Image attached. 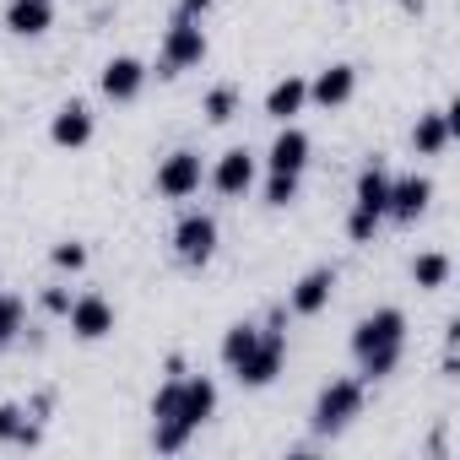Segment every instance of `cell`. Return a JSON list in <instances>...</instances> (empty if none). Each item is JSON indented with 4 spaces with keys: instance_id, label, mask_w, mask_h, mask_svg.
<instances>
[{
    "instance_id": "6da1fadb",
    "label": "cell",
    "mask_w": 460,
    "mask_h": 460,
    "mask_svg": "<svg viewBox=\"0 0 460 460\" xmlns=\"http://www.w3.org/2000/svg\"><path fill=\"white\" fill-rule=\"evenodd\" d=\"M352 352L363 363V379H390L401 352H406V314L401 309H374L352 325Z\"/></svg>"
},
{
    "instance_id": "7a4b0ae2",
    "label": "cell",
    "mask_w": 460,
    "mask_h": 460,
    "mask_svg": "<svg viewBox=\"0 0 460 460\" xmlns=\"http://www.w3.org/2000/svg\"><path fill=\"white\" fill-rule=\"evenodd\" d=\"M211 411H217V385H211L206 374H200V379H179V406H173V417H168V422H152L157 455H179V449L190 444V433L211 422Z\"/></svg>"
},
{
    "instance_id": "3957f363",
    "label": "cell",
    "mask_w": 460,
    "mask_h": 460,
    "mask_svg": "<svg viewBox=\"0 0 460 460\" xmlns=\"http://www.w3.org/2000/svg\"><path fill=\"white\" fill-rule=\"evenodd\" d=\"M358 411H363V385H358V379H331V385L314 395V417H309V428H314L320 438H336L341 428H352Z\"/></svg>"
},
{
    "instance_id": "277c9868",
    "label": "cell",
    "mask_w": 460,
    "mask_h": 460,
    "mask_svg": "<svg viewBox=\"0 0 460 460\" xmlns=\"http://www.w3.org/2000/svg\"><path fill=\"white\" fill-rule=\"evenodd\" d=\"M282 363H288V336L277 331V320L255 336V347L244 352V363L234 368V379L244 385V390H266L277 374H282Z\"/></svg>"
},
{
    "instance_id": "5b68a950",
    "label": "cell",
    "mask_w": 460,
    "mask_h": 460,
    "mask_svg": "<svg viewBox=\"0 0 460 460\" xmlns=\"http://www.w3.org/2000/svg\"><path fill=\"white\" fill-rule=\"evenodd\" d=\"M206 28L200 22H190V17H173V28H168V39H163V60H157V76H179V71H190V66H200L206 60Z\"/></svg>"
},
{
    "instance_id": "8992f818",
    "label": "cell",
    "mask_w": 460,
    "mask_h": 460,
    "mask_svg": "<svg viewBox=\"0 0 460 460\" xmlns=\"http://www.w3.org/2000/svg\"><path fill=\"white\" fill-rule=\"evenodd\" d=\"M173 255L184 266H211L217 255V217L211 211H184L173 227Z\"/></svg>"
},
{
    "instance_id": "52a82bcc",
    "label": "cell",
    "mask_w": 460,
    "mask_h": 460,
    "mask_svg": "<svg viewBox=\"0 0 460 460\" xmlns=\"http://www.w3.org/2000/svg\"><path fill=\"white\" fill-rule=\"evenodd\" d=\"M200 179H206V168H200V152H190V146H179L157 163V195H168V200H190L200 190Z\"/></svg>"
},
{
    "instance_id": "ba28073f",
    "label": "cell",
    "mask_w": 460,
    "mask_h": 460,
    "mask_svg": "<svg viewBox=\"0 0 460 460\" xmlns=\"http://www.w3.org/2000/svg\"><path fill=\"white\" fill-rule=\"evenodd\" d=\"M211 190L227 195V200L250 195V190H255V152H250V146H227V152L217 157V168H211Z\"/></svg>"
},
{
    "instance_id": "9c48e42d",
    "label": "cell",
    "mask_w": 460,
    "mask_h": 460,
    "mask_svg": "<svg viewBox=\"0 0 460 460\" xmlns=\"http://www.w3.org/2000/svg\"><path fill=\"white\" fill-rule=\"evenodd\" d=\"M66 320H71V336L76 341H103L114 331V304L98 298V293H82V298H71Z\"/></svg>"
},
{
    "instance_id": "30bf717a",
    "label": "cell",
    "mask_w": 460,
    "mask_h": 460,
    "mask_svg": "<svg viewBox=\"0 0 460 460\" xmlns=\"http://www.w3.org/2000/svg\"><path fill=\"white\" fill-rule=\"evenodd\" d=\"M428 200H433V179H428V173L390 179V206H385V217H395V222H417V217L428 211Z\"/></svg>"
},
{
    "instance_id": "8fae6325",
    "label": "cell",
    "mask_w": 460,
    "mask_h": 460,
    "mask_svg": "<svg viewBox=\"0 0 460 460\" xmlns=\"http://www.w3.org/2000/svg\"><path fill=\"white\" fill-rule=\"evenodd\" d=\"M98 87H103V98H114V103H130V98H141V87H146V66H141L136 55H114V60L103 66Z\"/></svg>"
},
{
    "instance_id": "7c38bea8",
    "label": "cell",
    "mask_w": 460,
    "mask_h": 460,
    "mask_svg": "<svg viewBox=\"0 0 460 460\" xmlns=\"http://www.w3.org/2000/svg\"><path fill=\"white\" fill-rule=\"evenodd\" d=\"M49 141H55V146H66V152L87 146V141H93V109H87L82 98L60 103V109H55V119H49Z\"/></svg>"
},
{
    "instance_id": "4fadbf2b",
    "label": "cell",
    "mask_w": 460,
    "mask_h": 460,
    "mask_svg": "<svg viewBox=\"0 0 460 460\" xmlns=\"http://www.w3.org/2000/svg\"><path fill=\"white\" fill-rule=\"evenodd\" d=\"M385 206H390V173H385V163L374 157V163L358 173V190H352V211H363V217L385 222Z\"/></svg>"
},
{
    "instance_id": "5bb4252c",
    "label": "cell",
    "mask_w": 460,
    "mask_h": 460,
    "mask_svg": "<svg viewBox=\"0 0 460 460\" xmlns=\"http://www.w3.org/2000/svg\"><path fill=\"white\" fill-rule=\"evenodd\" d=\"M352 93H358V71L352 66H325L309 82V103H320V109H341V103H352Z\"/></svg>"
},
{
    "instance_id": "9a60e30c",
    "label": "cell",
    "mask_w": 460,
    "mask_h": 460,
    "mask_svg": "<svg viewBox=\"0 0 460 460\" xmlns=\"http://www.w3.org/2000/svg\"><path fill=\"white\" fill-rule=\"evenodd\" d=\"M331 293H336V271L331 266H314L309 277H298V288H293V314H304V320H314L325 304H331Z\"/></svg>"
},
{
    "instance_id": "2e32d148",
    "label": "cell",
    "mask_w": 460,
    "mask_h": 460,
    "mask_svg": "<svg viewBox=\"0 0 460 460\" xmlns=\"http://www.w3.org/2000/svg\"><path fill=\"white\" fill-rule=\"evenodd\" d=\"M6 28L17 39H44L55 28V0H12V6H6Z\"/></svg>"
},
{
    "instance_id": "e0dca14e",
    "label": "cell",
    "mask_w": 460,
    "mask_h": 460,
    "mask_svg": "<svg viewBox=\"0 0 460 460\" xmlns=\"http://www.w3.org/2000/svg\"><path fill=\"white\" fill-rule=\"evenodd\" d=\"M449 136H455L449 109H428V114H417V125H411V146H417L422 157H438V152L449 146Z\"/></svg>"
},
{
    "instance_id": "ac0fdd59",
    "label": "cell",
    "mask_w": 460,
    "mask_h": 460,
    "mask_svg": "<svg viewBox=\"0 0 460 460\" xmlns=\"http://www.w3.org/2000/svg\"><path fill=\"white\" fill-rule=\"evenodd\" d=\"M271 173H304L309 168V136L298 130V125H288L277 141H271Z\"/></svg>"
},
{
    "instance_id": "d6986e66",
    "label": "cell",
    "mask_w": 460,
    "mask_h": 460,
    "mask_svg": "<svg viewBox=\"0 0 460 460\" xmlns=\"http://www.w3.org/2000/svg\"><path fill=\"white\" fill-rule=\"evenodd\" d=\"M304 103H309V82H304V76H282V82L266 93V114L282 119V125H293V114H304Z\"/></svg>"
},
{
    "instance_id": "ffe728a7",
    "label": "cell",
    "mask_w": 460,
    "mask_h": 460,
    "mask_svg": "<svg viewBox=\"0 0 460 460\" xmlns=\"http://www.w3.org/2000/svg\"><path fill=\"white\" fill-rule=\"evenodd\" d=\"M44 433H39V422H28V411L22 406H12V401H0V444H17V449H33Z\"/></svg>"
},
{
    "instance_id": "44dd1931",
    "label": "cell",
    "mask_w": 460,
    "mask_h": 460,
    "mask_svg": "<svg viewBox=\"0 0 460 460\" xmlns=\"http://www.w3.org/2000/svg\"><path fill=\"white\" fill-rule=\"evenodd\" d=\"M255 336H261V325H244V320L222 331V363H227V374H234V368L244 363V352L255 347Z\"/></svg>"
},
{
    "instance_id": "7402d4cb",
    "label": "cell",
    "mask_w": 460,
    "mask_h": 460,
    "mask_svg": "<svg viewBox=\"0 0 460 460\" xmlns=\"http://www.w3.org/2000/svg\"><path fill=\"white\" fill-rule=\"evenodd\" d=\"M411 282H417L422 293H433V288H444V282H449V255H438V250H428V255H417V261H411Z\"/></svg>"
},
{
    "instance_id": "603a6c76",
    "label": "cell",
    "mask_w": 460,
    "mask_h": 460,
    "mask_svg": "<svg viewBox=\"0 0 460 460\" xmlns=\"http://www.w3.org/2000/svg\"><path fill=\"white\" fill-rule=\"evenodd\" d=\"M200 114H206L211 125H227V119L239 114V87H227V82H222V87H211V93H206V103H200Z\"/></svg>"
},
{
    "instance_id": "cb8c5ba5",
    "label": "cell",
    "mask_w": 460,
    "mask_h": 460,
    "mask_svg": "<svg viewBox=\"0 0 460 460\" xmlns=\"http://www.w3.org/2000/svg\"><path fill=\"white\" fill-rule=\"evenodd\" d=\"M17 336H22V298L0 293V352H6Z\"/></svg>"
},
{
    "instance_id": "d4e9b609",
    "label": "cell",
    "mask_w": 460,
    "mask_h": 460,
    "mask_svg": "<svg viewBox=\"0 0 460 460\" xmlns=\"http://www.w3.org/2000/svg\"><path fill=\"white\" fill-rule=\"evenodd\" d=\"M298 179H304V173H271V179H266V206H277V211L293 206V200H298Z\"/></svg>"
},
{
    "instance_id": "484cf974",
    "label": "cell",
    "mask_w": 460,
    "mask_h": 460,
    "mask_svg": "<svg viewBox=\"0 0 460 460\" xmlns=\"http://www.w3.org/2000/svg\"><path fill=\"white\" fill-rule=\"evenodd\" d=\"M49 261H55L60 271H82V266H87V244H76V239H60V244L49 250Z\"/></svg>"
},
{
    "instance_id": "4316f807",
    "label": "cell",
    "mask_w": 460,
    "mask_h": 460,
    "mask_svg": "<svg viewBox=\"0 0 460 460\" xmlns=\"http://www.w3.org/2000/svg\"><path fill=\"white\" fill-rule=\"evenodd\" d=\"M44 309H49V314H66V309H71V293H66V288H44Z\"/></svg>"
},
{
    "instance_id": "83f0119b",
    "label": "cell",
    "mask_w": 460,
    "mask_h": 460,
    "mask_svg": "<svg viewBox=\"0 0 460 460\" xmlns=\"http://www.w3.org/2000/svg\"><path fill=\"white\" fill-rule=\"evenodd\" d=\"M211 12V0H179V17H190V22H200Z\"/></svg>"
}]
</instances>
